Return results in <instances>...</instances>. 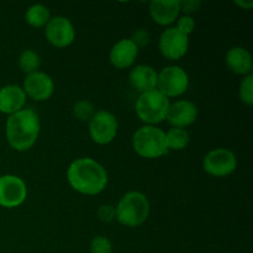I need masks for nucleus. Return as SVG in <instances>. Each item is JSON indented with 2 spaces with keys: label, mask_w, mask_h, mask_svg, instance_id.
I'll return each instance as SVG.
<instances>
[{
  "label": "nucleus",
  "mask_w": 253,
  "mask_h": 253,
  "mask_svg": "<svg viewBox=\"0 0 253 253\" xmlns=\"http://www.w3.org/2000/svg\"><path fill=\"white\" fill-rule=\"evenodd\" d=\"M96 216L100 220L101 222H113L114 220H116V210L115 207L111 204H103L98 208L96 210Z\"/></svg>",
  "instance_id": "obj_26"
},
{
  "label": "nucleus",
  "mask_w": 253,
  "mask_h": 253,
  "mask_svg": "<svg viewBox=\"0 0 253 253\" xmlns=\"http://www.w3.org/2000/svg\"><path fill=\"white\" fill-rule=\"evenodd\" d=\"M235 5H237V6H240L244 10H250L253 7V1H251V0H244V1L242 0H236Z\"/></svg>",
  "instance_id": "obj_29"
},
{
  "label": "nucleus",
  "mask_w": 253,
  "mask_h": 253,
  "mask_svg": "<svg viewBox=\"0 0 253 253\" xmlns=\"http://www.w3.org/2000/svg\"><path fill=\"white\" fill-rule=\"evenodd\" d=\"M151 19L160 26H170L180 14L179 0H152L148 6Z\"/></svg>",
  "instance_id": "obj_15"
},
{
  "label": "nucleus",
  "mask_w": 253,
  "mask_h": 253,
  "mask_svg": "<svg viewBox=\"0 0 253 253\" xmlns=\"http://www.w3.org/2000/svg\"><path fill=\"white\" fill-rule=\"evenodd\" d=\"M26 94L16 84H7L0 88V113L10 116L25 109Z\"/></svg>",
  "instance_id": "obj_16"
},
{
  "label": "nucleus",
  "mask_w": 253,
  "mask_h": 253,
  "mask_svg": "<svg viewBox=\"0 0 253 253\" xmlns=\"http://www.w3.org/2000/svg\"><path fill=\"white\" fill-rule=\"evenodd\" d=\"M73 116L78 121H83V123H89L93 115L95 114V106L91 101L86 100V99H81L77 101L73 105Z\"/></svg>",
  "instance_id": "obj_22"
},
{
  "label": "nucleus",
  "mask_w": 253,
  "mask_h": 253,
  "mask_svg": "<svg viewBox=\"0 0 253 253\" xmlns=\"http://www.w3.org/2000/svg\"><path fill=\"white\" fill-rule=\"evenodd\" d=\"M41 57L34 49H24L19 56V68L22 73L30 76L40 71Z\"/></svg>",
  "instance_id": "obj_21"
},
{
  "label": "nucleus",
  "mask_w": 253,
  "mask_h": 253,
  "mask_svg": "<svg viewBox=\"0 0 253 253\" xmlns=\"http://www.w3.org/2000/svg\"><path fill=\"white\" fill-rule=\"evenodd\" d=\"M67 180L76 192L83 195H96L108 185L105 167L89 157L77 158L67 169Z\"/></svg>",
  "instance_id": "obj_1"
},
{
  "label": "nucleus",
  "mask_w": 253,
  "mask_h": 253,
  "mask_svg": "<svg viewBox=\"0 0 253 253\" xmlns=\"http://www.w3.org/2000/svg\"><path fill=\"white\" fill-rule=\"evenodd\" d=\"M44 37L53 47L66 48L76 40V29L68 17L53 16L44 26Z\"/></svg>",
  "instance_id": "obj_11"
},
{
  "label": "nucleus",
  "mask_w": 253,
  "mask_h": 253,
  "mask_svg": "<svg viewBox=\"0 0 253 253\" xmlns=\"http://www.w3.org/2000/svg\"><path fill=\"white\" fill-rule=\"evenodd\" d=\"M158 49L168 61H179L189 49V36L180 32L177 27H168L158 39Z\"/></svg>",
  "instance_id": "obj_9"
},
{
  "label": "nucleus",
  "mask_w": 253,
  "mask_h": 253,
  "mask_svg": "<svg viewBox=\"0 0 253 253\" xmlns=\"http://www.w3.org/2000/svg\"><path fill=\"white\" fill-rule=\"evenodd\" d=\"M115 210L116 220L123 226L138 227L148 219L151 205L146 194L132 190L119 200Z\"/></svg>",
  "instance_id": "obj_3"
},
{
  "label": "nucleus",
  "mask_w": 253,
  "mask_h": 253,
  "mask_svg": "<svg viewBox=\"0 0 253 253\" xmlns=\"http://www.w3.org/2000/svg\"><path fill=\"white\" fill-rule=\"evenodd\" d=\"M197 118L198 106L193 101L180 99L169 104L166 120L172 127L185 128L193 125L197 121Z\"/></svg>",
  "instance_id": "obj_13"
},
{
  "label": "nucleus",
  "mask_w": 253,
  "mask_h": 253,
  "mask_svg": "<svg viewBox=\"0 0 253 253\" xmlns=\"http://www.w3.org/2000/svg\"><path fill=\"white\" fill-rule=\"evenodd\" d=\"M41 131L39 114L30 108H25L12 114L5 123V136L12 150L25 152L34 147Z\"/></svg>",
  "instance_id": "obj_2"
},
{
  "label": "nucleus",
  "mask_w": 253,
  "mask_h": 253,
  "mask_svg": "<svg viewBox=\"0 0 253 253\" xmlns=\"http://www.w3.org/2000/svg\"><path fill=\"white\" fill-rule=\"evenodd\" d=\"M225 63L232 73L246 77L252 74L253 61L249 49L242 46H234L225 54Z\"/></svg>",
  "instance_id": "obj_18"
},
{
  "label": "nucleus",
  "mask_w": 253,
  "mask_h": 253,
  "mask_svg": "<svg viewBox=\"0 0 253 253\" xmlns=\"http://www.w3.org/2000/svg\"><path fill=\"white\" fill-rule=\"evenodd\" d=\"M138 51L131 39H121L111 47L109 52V61L116 69H127L135 64Z\"/></svg>",
  "instance_id": "obj_14"
},
{
  "label": "nucleus",
  "mask_w": 253,
  "mask_h": 253,
  "mask_svg": "<svg viewBox=\"0 0 253 253\" xmlns=\"http://www.w3.org/2000/svg\"><path fill=\"white\" fill-rule=\"evenodd\" d=\"M21 88L27 98L41 103V101L48 100L53 95L54 82L48 74L39 71L36 73L26 76Z\"/></svg>",
  "instance_id": "obj_12"
},
{
  "label": "nucleus",
  "mask_w": 253,
  "mask_h": 253,
  "mask_svg": "<svg viewBox=\"0 0 253 253\" xmlns=\"http://www.w3.org/2000/svg\"><path fill=\"white\" fill-rule=\"evenodd\" d=\"M51 12L48 7L42 4H34L29 6L25 12V20L27 24L35 29H42L51 20Z\"/></svg>",
  "instance_id": "obj_19"
},
{
  "label": "nucleus",
  "mask_w": 253,
  "mask_h": 253,
  "mask_svg": "<svg viewBox=\"0 0 253 253\" xmlns=\"http://www.w3.org/2000/svg\"><path fill=\"white\" fill-rule=\"evenodd\" d=\"M202 5L203 2L200 0H184V1H180V12H184V15L192 16L193 14L199 11Z\"/></svg>",
  "instance_id": "obj_28"
},
{
  "label": "nucleus",
  "mask_w": 253,
  "mask_h": 253,
  "mask_svg": "<svg viewBox=\"0 0 253 253\" xmlns=\"http://www.w3.org/2000/svg\"><path fill=\"white\" fill-rule=\"evenodd\" d=\"M157 79L158 72L148 64H138L128 74L130 85L140 94L157 89Z\"/></svg>",
  "instance_id": "obj_17"
},
{
  "label": "nucleus",
  "mask_w": 253,
  "mask_h": 253,
  "mask_svg": "<svg viewBox=\"0 0 253 253\" xmlns=\"http://www.w3.org/2000/svg\"><path fill=\"white\" fill-rule=\"evenodd\" d=\"M203 168L211 177H227L236 170V155L229 148H215L205 155L203 160Z\"/></svg>",
  "instance_id": "obj_8"
},
{
  "label": "nucleus",
  "mask_w": 253,
  "mask_h": 253,
  "mask_svg": "<svg viewBox=\"0 0 253 253\" xmlns=\"http://www.w3.org/2000/svg\"><path fill=\"white\" fill-rule=\"evenodd\" d=\"M165 133L168 151H183L189 145L190 136L185 128L172 127Z\"/></svg>",
  "instance_id": "obj_20"
},
{
  "label": "nucleus",
  "mask_w": 253,
  "mask_h": 253,
  "mask_svg": "<svg viewBox=\"0 0 253 253\" xmlns=\"http://www.w3.org/2000/svg\"><path fill=\"white\" fill-rule=\"evenodd\" d=\"M239 98L246 106L253 105V74L242 78L239 86Z\"/></svg>",
  "instance_id": "obj_23"
},
{
  "label": "nucleus",
  "mask_w": 253,
  "mask_h": 253,
  "mask_svg": "<svg viewBox=\"0 0 253 253\" xmlns=\"http://www.w3.org/2000/svg\"><path fill=\"white\" fill-rule=\"evenodd\" d=\"M189 88V76L179 66H167L158 72L157 90L163 95L170 98H178L183 95Z\"/></svg>",
  "instance_id": "obj_6"
},
{
  "label": "nucleus",
  "mask_w": 253,
  "mask_h": 253,
  "mask_svg": "<svg viewBox=\"0 0 253 253\" xmlns=\"http://www.w3.org/2000/svg\"><path fill=\"white\" fill-rule=\"evenodd\" d=\"M180 32L185 34L187 36H190L195 30V20L193 16H188V15H182L175 21V26Z\"/></svg>",
  "instance_id": "obj_25"
},
{
  "label": "nucleus",
  "mask_w": 253,
  "mask_h": 253,
  "mask_svg": "<svg viewBox=\"0 0 253 253\" xmlns=\"http://www.w3.org/2000/svg\"><path fill=\"white\" fill-rule=\"evenodd\" d=\"M88 131L91 141L96 145H109L118 136V119L108 110H96L89 120Z\"/></svg>",
  "instance_id": "obj_7"
},
{
  "label": "nucleus",
  "mask_w": 253,
  "mask_h": 253,
  "mask_svg": "<svg viewBox=\"0 0 253 253\" xmlns=\"http://www.w3.org/2000/svg\"><path fill=\"white\" fill-rule=\"evenodd\" d=\"M131 41L136 44L138 49L145 48V47L148 46L151 41V35L150 32L146 29H138L137 31L133 32L132 37H131Z\"/></svg>",
  "instance_id": "obj_27"
},
{
  "label": "nucleus",
  "mask_w": 253,
  "mask_h": 253,
  "mask_svg": "<svg viewBox=\"0 0 253 253\" xmlns=\"http://www.w3.org/2000/svg\"><path fill=\"white\" fill-rule=\"evenodd\" d=\"M169 104V99L157 89L142 93L136 99V115L145 125L156 126L166 120Z\"/></svg>",
  "instance_id": "obj_5"
},
{
  "label": "nucleus",
  "mask_w": 253,
  "mask_h": 253,
  "mask_svg": "<svg viewBox=\"0 0 253 253\" xmlns=\"http://www.w3.org/2000/svg\"><path fill=\"white\" fill-rule=\"evenodd\" d=\"M132 148L140 157L146 160H156L167 155L165 131L157 126H141L133 132Z\"/></svg>",
  "instance_id": "obj_4"
},
{
  "label": "nucleus",
  "mask_w": 253,
  "mask_h": 253,
  "mask_svg": "<svg viewBox=\"0 0 253 253\" xmlns=\"http://www.w3.org/2000/svg\"><path fill=\"white\" fill-rule=\"evenodd\" d=\"M90 253H111L113 252V244L110 240L103 235L93 237L89 246Z\"/></svg>",
  "instance_id": "obj_24"
},
{
  "label": "nucleus",
  "mask_w": 253,
  "mask_h": 253,
  "mask_svg": "<svg viewBox=\"0 0 253 253\" xmlns=\"http://www.w3.org/2000/svg\"><path fill=\"white\" fill-rule=\"evenodd\" d=\"M27 198L26 183L14 174L0 175V207L15 209Z\"/></svg>",
  "instance_id": "obj_10"
}]
</instances>
